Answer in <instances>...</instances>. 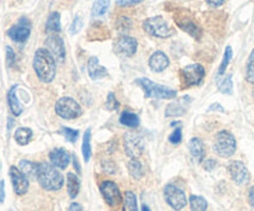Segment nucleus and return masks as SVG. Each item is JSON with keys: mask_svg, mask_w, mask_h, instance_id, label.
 I'll return each mask as SVG.
<instances>
[{"mask_svg": "<svg viewBox=\"0 0 254 211\" xmlns=\"http://www.w3.org/2000/svg\"><path fill=\"white\" fill-rule=\"evenodd\" d=\"M32 67L37 78L44 83H51L56 77V61L46 48H39L35 52Z\"/></svg>", "mask_w": 254, "mask_h": 211, "instance_id": "obj_1", "label": "nucleus"}, {"mask_svg": "<svg viewBox=\"0 0 254 211\" xmlns=\"http://www.w3.org/2000/svg\"><path fill=\"white\" fill-rule=\"evenodd\" d=\"M39 184L49 192H56L64 187V178L59 169L51 163H40L36 177Z\"/></svg>", "mask_w": 254, "mask_h": 211, "instance_id": "obj_2", "label": "nucleus"}, {"mask_svg": "<svg viewBox=\"0 0 254 211\" xmlns=\"http://www.w3.org/2000/svg\"><path fill=\"white\" fill-rule=\"evenodd\" d=\"M135 83L144 90L145 98L148 99H159V100H168V99H175L178 96V91L174 89L168 88L161 84L154 83L148 78L136 79Z\"/></svg>", "mask_w": 254, "mask_h": 211, "instance_id": "obj_3", "label": "nucleus"}, {"mask_svg": "<svg viewBox=\"0 0 254 211\" xmlns=\"http://www.w3.org/2000/svg\"><path fill=\"white\" fill-rule=\"evenodd\" d=\"M237 150V142L235 136L228 131H221L216 135L213 142V151L222 158H230Z\"/></svg>", "mask_w": 254, "mask_h": 211, "instance_id": "obj_4", "label": "nucleus"}, {"mask_svg": "<svg viewBox=\"0 0 254 211\" xmlns=\"http://www.w3.org/2000/svg\"><path fill=\"white\" fill-rule=\"evenodd\" d=\"M143 29L146 34L158 37V39H168V37L174 35L173 29L169 26L168 22L161 16H154L146 19L143 22Z\"/></svg>", "mask_w": 254, "mask_h": 211, "instance_id": "obj_5", "label": "nucleus"}, {"mask_svg": "<svg viewBox=\"0 0 254 211\" xmlns=\"http://www.w3.org/2000/svg\"><path fill=\"white\" fill-rule=\"evenodd\" d=\"M55 111L57 115L64 120H73L82 115V108L74 99L64 96L55 104Z\"/></svg>", "mask_w": 254, "mask_h": 211, "instance_id": "obj_6", "label": "nucleus"}, {"mask_svg": "<svg viewBox=\"0 0 254 211\" xmlns=\"http://www.w3.org/2000/svg\"><path fill=\"white\" fill-rule=\"evenodd\" d=\"M164 198L171 209L180 211L188 205V198L183 189L174 184H168L164 188Z\"/></svg>", "mask_w": 254, "mask_h": 211, "instance_id": "obj_7", "label": "nucleus"}, {"mask_svg": "<svg viewBox=\"0 0 254 211\" xmlns=\"http://www.w3.org/2000/svg\"><path fill=\"white\" fill-rule=\"evenodd\" d=\"M206 71L201 64L193 63L190 66H186L181 71V78H183L184 86L190 88V86L200 85L201 82L205 78Z\"/></svg>", "mask_w": 254, "mask_h": 211, "instance_id": "obj_8", "label": "nucleus"}, {"mask_svg": "<svg viewBox=\"0 0 254 211\" xmlns=\"http://www.w3.org/2000/svg\"><path fill=\"white\" fill-rule=\"evenodd\" d=\"M30 34H31V22L25 16L20 17L19 21L7 30V36L17 43L26 42L29 40Z\"/></svg>", "mask_w": 254, "mask_h": 211, "instance_id": "obj_9", "label": "nucleus"}, {"mask_svg": "<svg viewBox=\"0 0 254 211\" xmlns=\"http://www.w3.org/2000/svg\"><path fill=\"white\" fill-rule=\"evenodd\" d=\"M99 192H101L104 202L112 208L118 207L122 203V200H123L118 185L114 182H112V180H104V182H102L101 185H99Z\"/></svg>", "mask_w": 254, "mask_h": 211, "instance_id": "obj_10", "label": "nucleus"}, {"mask_svg": "<svg viewBox=\"0 0 254 211\" xmlns=\"http://www.w3.org/2000/svg\"><path fill=\"white\" fill-rule=\"evenodd\" d=\"M124 150L131 160H138L144 152V140L135 132H128L124 135Z\"/></svg>", "mask_w": 254, "mask_h": 211, "instance_id": "obj_11", "label": "nucleus"}, {"mask_svg": "<svg viewBox=\"0 0 254 211\" xmlns=\"http://www.w3.org/2000/svg\"><path fill=\"white\" fill-rule=\"evenodd\" d=\"M45 47L52 54L55 61L60 62V63L64 61V58H66V48H64V40L61 37L57 36V35L49 36L45 41Z\"/></svg>", "mask_w": 254, "mask_h": 211, "instance_id": "obj_12", "label": "nucleus"}, {"mask_svg": "<svg viewBox=\"0 0 254 211\" xmlns=\"http://www.w3.org/2000/svg\"><path fill=\"white\" fill-rule=\"evenodd\" d=\"M227 169L233 182L237 183L238 185H245L250 182V172L245 163L241 161H232L228 165Z\"/></svg>", "mask_w": 254, "mask_h": 211, "instance_id": "obj_13", "label": "nucleus"}, {"mask_svg": "<svg viewBox=\"0 0 254 211\" xmlns=\"http://www.w3.org/2000/svg\"><path fill=\"white\" fill-rule=\"evenodd\" d=\"M10 179H11L12 188H14V192L16 195H25L29 190V179H27L26 175H24L21 173V170L17 167L11 166L9 169Z\"/></svg>", "mask_w": 254, "mask_h": 211, "instance_id": "obj_14", "label": "nucleus"}, {"mask_svg": "<svg viewBox=\"0 0 254 211\" xmlns=\"http://www.w3.org/2000/svg\"><path fill=\"white\" fill-rule=\"evenodd\" d=\"M114 49L118 53L131 57L135 54L136 49H138V41L134 37L128 36V35H123V36H121L114 42Z\"/></svg>", "mask_w": 254, "mask_h": 211, "instance_id": "obj_15", "label": "nucleus"}, {"mask_svg": "<svg viewBox=\"0 0 254 211\" xmlns=\"http://www.w3.org/2000/svg\"><path fill=\"white\" fill-rule=\"evenodd\" d=\"M190 103H191V98L188 95L173 101V103H170L168 106H166L165 116L166 118H180V116L185 115Z\"/></svg>", "mask_w": 254, "mask_h": 211, "instance_id": "obj_16", "label": "nucleus"}, {"mask_svg": "<svg viewBox=\"0 0 254 211\" xmlns=\"http://www.w3.org/2000/svg\"><path fill=\"white\" fill-rule=\"evenodd\" d=\"M50 162L57 169H66L71 162V156L64 148H54L49 155Z\"/></svg>", "mask_w": 254, "mask_h": 211, "instance_id": "obj_17", "label": "nucleus"}, {"mask_svg": "<svg viewBox=\"0 0 254 211\" xmlns=\"http://www.w3.org/2000/svg\"><path fill=\"white\" fill-rule=\"evenodd\" d=\"M169 64H170L169 57L163 51L154 52L150 56V58H149V67H150L151 71L156 72V73L165 71L169 67Z\"/></svg>", "mask_w": 254, "mask_h": 211, "instance_id": "obj_18", "label": "nucleus"}, {"mask_svg": "<svg viewBox=\"0 0 254 211\" xmlns=\"http://www.w3.org/2000/svg\"><path fill=\"white\" fill-rule=\"evenodd\" d=\"M189 151H190L191 156L195 160L196 163H202L206 157V150L205 145L202 141L197 137H192L189 141Z\"/></svg>", "mask_w": 254, "mask_h": 211, "instance_id": "obj_19", "label": "nucleus"}, {"mask_svg": "<svg viewBox=\"0 0 254 211\" xmlns=\"http://www.w3.org/2000/svg\"><path fill=\"white\" fill-rule=\"evenodd\" d=\"M87 68H88V74L92 79L97 81V79H102L104 77L108 76V71L99 63V59L97 57H91L88 59V64H87Z\"/></svg>", "mask_w": 254, "mask_h": 211, "instance_id": "obj_20", "label": "nucleus"}, {"mask_svg": "<svg viewBox=\"0 0 254 211\" xmlns=\"http://www.w3.org/2000/svg\"><path fill=\"white\" fill-rule=\"evenodd\" d=\"M16 88L17 85H14L10 88L9 93H7V103H9V108L11 110V113L15 116H19L22 113V106L16 96Z\"/></svg>", "mask_w": 254, "mask_h": 211, "instance_id": "obj_21", "label": "nucleus"}, {"mask_svg": "<svg viewBox=\"0 0 254 211\" xmlns=\"http://www.w3.org/2000/svg\"><path fill=\"white\" fill-rule=\"evenodd\" d=\"M79 188H81V183H79L78 177L73 173H68L67 174V193L71 199H74L78 195Z\"/></svg>", "mask_w": 254, "mask_h": 211, "instance_id": "obj_22", "label": "nucleus"}, {"mask_svg": "<svg viewBox=\"0 0 254 211\" xmlns=\"http://www.w3.org/2000/svg\"><path fill=\"white\" fill-rule=\"evenodd\" d=\"M19 169L27 178H36L37 170H39V163L31 162V161H20Z\"/></svg>", "mask_w": 254, "mask_h": 211, "instance_id": "obj_23", "label": "nucleus"}, {"mask_svg": "<svg viewBox=\"0 0 254 211\" xmlns=\"http://www.w3.org/2000/svg\"><path fill=\"white\" fill-rule=\"evenodd\" d=\"M46 31L50 34H57L61 31V15L60 12L54 11L50 14L46 21Z\"/></svg>", "mask_w": 254, "mask_h": 211, "instance_id": "obj_24", "label": "nucleus"}, {"mask_svg": "<svg viewBox=\"0 0 254 211\" xmlns=\"http://www.w3.org/2000/svg\"><path fill=\"white\" fill-rule=\"evenodd\" d=\"M15 141L19 143L20 146H26L27 143L31 141L32 138V131L31 128L29 127H20L15 131V135H14Z\"/></svg>", "mask_w": 254, "mask_h": 211, "instance_id": "obj_25", "label": "nucleus"}, {"mask_svg": "<svg viewBox=\"0 0 254 211\" xmlns=\"http://www.w3.org/2000/svg\"><path fill=\"white\" fill-rule=\"evenodd\" d=\"M123 211H139L136 197L133 192L127 190L123 198Z\"/></svg>", "mask_w": 254, "mask_h": 211, "instance_id": "obj_26", "label": "nucleus"}, {"mask_svg": "<svg viewBox=\"0 0 254 211\" xmlns=\"http://www.w3.org/2000/svg\"><path fill=\"white\" fill-rule=\"evenodd\" d=\"M178 25L184 30V31L188 32V34H190L191 36L195 37V39H198V37L201 36L200 27H198L195 22L191 21V20L185 19V20H183V21H179Z\"/></svg>", "mask_w": 254, "mask_h": 211, "instance_id": "obj_27", "label": "nucleus"}, {"mask_svg": "<svg viewBox=\"0 0 254 211\" xmlns=\"http://www.w3.org/2000/svg\"><path fill=\"white\" fill-rule=\"evenodd\" d=\"M119 121H121L122 125L134 128L139 125V116L136 114L130 113V111H124V113H122Z\"/></svg>", "mask_w": 254, "mask_h": 211, "instance_id": "obj_28", "label": "nucleus"}, {"mask_svg": "<svg viewBox=\"0 0 254 211\" xmlns=\"http://www.w3.org/2000/svg\"><path fill=\"white\" fill-rule=\"evenodd\" d=\"M127 167H128L129 174H130L134 179H140L144 175L143 165H141L138 160H130L128 162V166H127Z\"/></svg>", "mask_w": 254, "mask_h": 211, "instance_id": "obj_29", "label": "nucleus"}, {"mask_svg": "<svg viewBox=\"0 0 254 211\" xmlns=\"http://www.w3.org/2000/svg\"><path fill=\"white\" fill-rule=\"evenodd\" d=\"M190 209L191 211H206L207 210V200L200 195H191L190 197Z\"/></svg>", "mask_w": 254, "mask_h": 211, "instance_id": "obj_30", "label": "nucleus"}, {"mask_svg": "<svg viewBox=\"0 0 254 211\" xmlns=\"http://www.w3.org/2000/svg\"><path fill=\"white\" fill-rule=\"evenodd\" d=\"M91 128L84 132L83 135V143H82V153H83V158H84V162H88L89 158H91L92 155V148H91Z\"/></svg>", "mask_w": 254, "mask_h": 211, "instance_id": "obj_31", "label": "nucleus"}, {"mask_svg": "<svg viewBox=\"0 0 254 211\" xmlns=\"http://www.w3.org/2000/svg\"><path fill=\"white\" fill-rule=\"evenodd\" d=\"M109 2H111V0H96L93 7H92V15L94 17H98L106 14L109 7Z\"/></svg>", "mask_w": 254, "mask_h": 211, "instance_id": "obj_32", "label": "nucleus"}, {"mask_svg": "<svg viewBox=\"0 0 254 211\" xmlns=\"http://www.w3.org/2000/svg\"><path fill=\"white\" fill-rule=\"evenodd\" d=\"M232 56H233L232 47L227 46V47H226L225 54H223L222 63H221L220 68H218V76H222V74H225L226 69H227L228 64H230V62H231V59H232Z\"/></svg>", "mask_w": 254, "mask_h": 211, "instance_id": "obj_33", "label": "nucleus"}, {"mask_svg": "<svg viewBox=\"0 0 254 211\" xmlns=\"http://www.w3.org/2000/svg\"><path fill=\"white\" fill-rule=\"evenodd\" d=\"M246 79L248 83L254 84V49L248 57L247 67H246Z\"/></svg>", "mask_w": 254, "mask_h": 211, "instance_id": "obj_34", "label": "nucleus"}, {"mask_svg": "<svg viewBox=\"0 0 254 211\" xmlns=\"http://www.w3.org/2000/svg\"><path fill=\"white\" fill-rule=\"evenodd\" d=\"M131 26H133V24H131V20L129 17L123 16L117 20V30L119 32H122V34H126V32L130 31Z\"/></svg>", "mask_w": 254, "mask_h": 211, "instance_id": "obj_35", "label": "nucleus"}, {"mask_svg": "<svg viewBox=\"0 0 254 211\" xmlns=\"http://www.w3.org/2000/svg\"><path fill=\"white\" fill-rule=\"evenodd\" d=\"M61 133L64 136V138H66L67 141H69V142H76L77 138H78V130H74V128H71V127H62L61 130Z\"/></svg>", "mask_w": 254, "mask_h": 211, "instance_id": "obj_36", "label": "nucleus"}, {"mask_svg": "<svg viewBox=\"0 0 254 211\" xmlns=\"http://www.w3.org/2000/svg\"><path fill=\"white\" fill-rule=\"evenodd\" d=\"M232 89H233V83H232V78L227 77L226 79H223L222 83L218 85V90L221 91L222 94H232Z\"/></svg>", "mask_w": 254, "mask_h": 211, "instance_id": "obj_37", "label": "nucleus"}, {"mask_svg": "<svg viewBox=\"0 0 254 211\" xmlns=\"http://www.w3.org/2000/svg\"><path fill=\"white\" fill-rule=\"evenodd\" d=\"M119 108V101L116 99V95L113 93H109L106 100V109L107 110H117Z\"/></svg>", "mask_w": 254, "mask_h": 211, "instance_id": "obj_38", "label": "nucleus"}, {"mask_svg": "<svg viewBox=\"0 0 254 211\" xmlns=\"http://www.w3.org/2000/svg\"><path fill=\"white\" fill-rule=\"evenodd\" d=\"M102 168H103V170L106 173H108V174H114V173L117 172V166L116 163L113 162L112 160H103L102 161Z\"/></svg>", "mask_w": 254, "mask_h": 211, "instance_id": "obj_39", "label": "nucleus"}, {"mask_svg": "<svg viewBox=\"0 0 254 211\" xmlns=\"http://www.w3.org/2000/svg\"><path fill=\"white\" fill-rule=\"evenodd\" d=\"M181 140H183V130H181V127H176L175 130L173 131V133L169 136V141H170L173 145H179V143L181 142Z\"/></svg>", "mask_w": 254, "mask_h": 211, "instance_id": "obj_40", "label": "nucleus"}, {"mask_svg": "<svg viewBox=\"0 0 254 211\" xmlns=\"http://www.w3.org/2000/svg\"><path fill=\"white\" fill-rule=\"evenodd\" d=\"M81 29H82L81 16H74L73 21H72L71 26H69V32H71V35H76V34H78V31Z\"/></svg>", "mask_w": 254, "mask_h": 211, "instance_id": "obj_41", "label": "nucleus"}, {"mask_svg": "<svg viewBox=\"0 0 254 211\" xmlns=\"http://www.w3.org/2000/svg\"><path fill=\"white\" fill-rule=\"evenodd\" d=\"M16 62V56H15L14 49L10 46H6V63L9 67H12Z\"/></svg>", "mask_w": 254, "mask_h": 211, "instance_id": "obj_42", "label": "nucleus"}, {"mask_svg": "<svg viewBox=\"0 0 254 211\" xmlns=\"http://www.w3.org/2000/svg\"><path fill=\"white\" fill-rule=\"evenodd\" d=\"M141 1H144V0H117V5H118V6H123V7L134 6V5L140 4Z\"/></svg>", "mask_w": 254, "mask_h": 211, "instance_id": "obj_43", "label": "nucleus"}, {"mask_svg": "<svg viewBox=\"0 0 254 211\" xmlns=\"http://www.w3.org/2000/svg\"><path fill=\"white\" fill-rule=\"evenodd\" d=\"M202 165L206 170H213L216 167H217V161L213 160V158H207V160L203 161Z\"/></svg>", "mask_w": 254, "mask_h": 211, "instance_id": "obj_44", "label": "nucleus"}, {"mask_svg": "<svg viewBox=\"0 0 254 211\" xmlns=\"http://www.w3.org/2000/svg\"><path fill=\"white\" fill-rule=\"evenodd\" d=\"M248 202H250L251 208L254 210V187H252L248 192Z\"/></svg>", "mask_w": 254, "mask_h": 211, "instance_id": "obj_45", "label": "nucleus"}, {"mask_svg": "<svg viewBox=\"0 0 254 211\" xmlns=\"http://www.w3.org/2000/svg\"><path fill=\"white\" fill-rule=\"evenodd\" d=\"M206 1H207V4L211 5V6L217 7V6H221L222 4H225L226 0H206Z\"/></svg>", "mask_w": 254, "mask_h": 211, "instance_id": "obj_46", "label": "nucleus"}, {"mask_svg": "<svg viewBox=\"0 0 254 211\" xmlns=\"http://www.w3.org/2000/svg\"><path fill=\"white\" fill-rule=\"evenodd\" d=\"M5 183L4 180H0V203L4 202L5 199Z\"/></svg>", "mask_w": 254, "mask_h": 211, "instance_id": "obj_47", "label": "nucleus"}, {"mask_svg": "<svg viewBox=\"0 0 254 211\" xmlns=\"http://www.w3.org/2000/svg\"><path fill=\"white\" fill-rule=\"evenodd\" d=\"M216 110L221 111V113H225V109H223L220 104H212V105L208 108V111H216Z\"/></svg>", "mask_w": 254, "mask_h": 211, "instance_id": "obj_48", "label": "nucleus"}, {"mask_svg": "<svg viewBox=\"0 0 254 211\" xmlns=\"http://www.w3.org/2000/svg\"><path fill=\"white\" fill-rule=\"evenodd\" d=\"M68 211H83V210H82V207L78 204V203H72V204L69 205Z\"/></svg>", "mask_w": 254, "mask_h": 211, "instance_id": "obj_49", "label": "nucleus"}, {"mask_svg": "<svg viewBox=\"0 0 254 211\" xmlns=\"http://www.w3.org/2000/svg\"><path fill=\"white\" fill-rule=\"evenodd\" d=\"M73 165H74V169H76L78 173H81V167H79V163L77 162L76 157H73Z\"/></svg>", "mask_w": 254, "mask_h": 211, "instance_id": "obj_50", "label": "nucleus"}, {"mask_svg": "<svg viewBox=\"0 0 254 211\" xmlns=\"http://www.w3.org/2000/svg\"><path fill=\"white\" fill-rule=\"evenodd\" d=\"M141 211H151V210L150 208L146 207V205H143V207H141Z\"/></svg>", "mask_w": 254, "mask_h": 211, "instance_id": "obj_51", "label": "nucleus"}, {"mask_svg": "<svg viewBox=\"0 0 254 211\" xmlns=\"http://www.w3.org/2000/svg\"><path fill=\"white\" fill-rule=\"evenodd\" d=\"M252 95H253V99H254V89H253V91H252Z\"/></svg>", "mask_w": 254, "mask_h": 211, "instance_id": "obj_52", "label": "nucleus"}]
</instances>
